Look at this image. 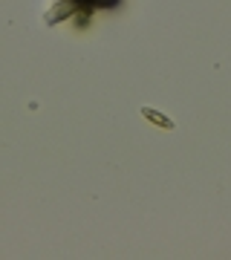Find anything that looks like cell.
<instances>
[{
  "instance_id": "6da1fadb",
  "label": "cell",
  "mask_w": 231,
  "mask_h": 260,
  "mask_svg": "<svg viewBox=\"0 0 231 260\" xmlns=\"http://www.w3.org/2000/svg\"><path fill=\"white\" fill-rule=\"evenodd\" d=\"M78 3H87V6H113L119 0H78Z\"/></svg>"
}]
</instances>
